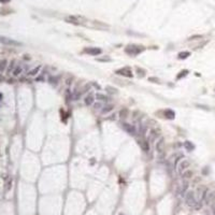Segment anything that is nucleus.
Masks as SVG:
<instances>
[{
    "label": "nucleus",
    "instance_id": "f257e3e1",
    "mask_svg": "<svg viewBox=\"0 0 215 215\" xmlns=\"http://www.w3.org/2000/svg\"><path fill=\"white\" fill-rule=\"evenodd\" d=\"M185 203L187 204L189 208H195L196 204H197V199H196V196H195V193L194 192H186L185 194Z\"/></svg>",
    "mask_w": 215,
    "mask_h": 215
},
{
    "label": "nucleus",
    "instance_id": "f03ea898",
    "mask_svg": "<svg viewBox=\"0 0 215 215\" xmlns=\"http://www.w3.org/2000/svg\"><path fill=\"white\" fill-rule=\"evenodd\" d=\"M142 51H144L143 46H139V45H129L126 47V53H128L131 56H136L140 54Z\"/></svg>",
    "mask_w": 215,
    "mask_h": 215
},
{
    "label": "nucleus",
    "instance_id": "7ed1b4c3",
    "mask_svg": "<svg viewBox=\"0 0 215 215\" xmlns=\"http://www.w3.org/2000/svg\"><path fill=\"white\" fill-rule=\"evenodd\" d=\"M0 43L5 45H10V46H17V45H21L22 43L18 42V41L14 40V39H11V38H8V37L5 36H0Z\"/></svg>",
    "mask_w": 215,
    "mask_h": 215
},
{
    "label": "nucleus",
    "instance_id": "20e7f679",
    "mask_svg": "<svg viewBox=\"0 0 215 215\" xmlns=\"http://www.w3.org/2000/svg\"><path fill=\"white\" fill-rule=\"evenodd\" d=\"M189 166H190V161L188 160V159L183 158L179 162V165H178V172H179L180 174H182L184 171H186L189 168Z\"/></svg>",
    "mask_w": 215,
    "mask_h": 215
},
{
    "label": "nucleus",
    "instance_id": "39448f33",
    "mask_svg": "<svg viewBox=\"0 0 215 215\" xmlns=\"http://www.w3.org/2000/svg\"><path fill=\"white\" fill-rule=\"evenodd\" d=\"M122 128L125 130L128 134H130V136H136V134H138L137 128H136L134 125L128 124V123H124V124H122Z\"/></svg>",
    "mask_w": 215,
    "mask_h": 215
},
{
    "label": "nucleus",
    "instance_id": "423d86ee",
    "mask_svg": "<svg viewBox=\"0 0 215 215\" xmlns=\"http://www.w3.org/2000/svg\"><path fill=\"white\" fill-rule=\"evenodd\" d=\"M156 151L159 155V158L164 157V152H165V139L160 138L156 143Z\"/></svg>",
    "mask_w": 215,
    "mask_h": 215
},
{
    "label": "nucleus",
    "instance_id": "0eeeda50",
    "mask_svg": "<svg viewBox=\"0 0 215 215\" xmlns=\"http://www.w3.org/2000/svg\"><path fill=\"white\" fill-rule=\"evenodd\" d=\"M26 69L27 66L25 63H18V65H16V67L14 69V71L12 72V74H13V76H19L26 71Z\"/></svg>",
    "mask_w": 215,
    "mask_h": 215
},
{
    "label": "nucleus",
    "instance_id": "6e6552de",
    "mask_svg": "<svg viewBox=\"0 0 215 215\" xmlns=\"http://www.w3.org/2000/svg\"><path fill=\"white\" fill-rule=\"evenodd\" d=\"M138 144H139V146L141 148V150L143 151V152H150V144H148V140H145L143 139V137L141 138V139L138 140Z\"/></svg>",
    "mask_w": 215,
    "mask_h": 215
},
{
    "label": "nucleus",
    "instance_id": "1a4fd4ad",
    "mask_svg": "<svg viewBox=\"0 0 215 215\" xmlns=\"http://www.w3.org/2000/svg\"><path fill=\"white\" fill-rule=\"evenodd\" d=\"M84 52L86 54L91 55V56H97V55H100L102 51L99 49V47H87V49H84Z\"/></svg>",
    "mask_w": 215,
    "mask_h": 215
},
{
    "label": "nucleus",
    "instance_id": "9d476101",
    "mask_svg": "<svg viewBox=\"0 0 215 215\" xmlns=\"http://www.w3.org/2000/svg\"><path fill=\"white\" fill-rule=\"evenodd\" d=\"M41 69H42V66H38V67H35L32 68V69H30L29 71H27V76H30V77H32V76H36L38 75L39 73H40Z\"/></svg>",
    "mask_w": 215,
    "mask_h": 215
},
{
    "label": "nucleus",
    "instance_id": "9b49d317",
    "mask_svg": "<svg viewBox=\"0 0 215 215\" xmlns=\"http://www.w3.org/2000/svg\"><path fill=\"white\" fill-rule=\"evenodd\" d=\"M116 74H120V75H124L127 76V77H130L132 76V73H131V70L129 68H123V69H120L116 71Z\"/></svg>",
    "mask_w": 215,
    "mask_h": 215
},
{
    "label": "nucleus",
    "instance_id": "f8f14e48",
    "mask_svg": "<svg viewBox=\"0 0 215 215\" xmlns=\"http://www.w3.org/2000/svg\"><path fill=\"white\" fill-rule=\"evenodd\" d=\"M215 200V193L214 192H211V193H206V198H204V202H206V204H211L212 202H214Z\"/></svg>",
    "mask_w": 215,
    "mask_h": 215
},
{
    "label": "nucleus",
    "instance_id": "ddd939ff",
    "mask_svg": "<svg viewBox=\"0 0 215 215\" xmlns=\"http://www.w3.org/2000/svg\"><path fill=\"white\" fill-rule=\"evenodd\" d=\"M84 102H85L86 105H93L95 103V97L93 94H88L87 96H85L84 98Z\"/></svg>",
    "mask_w": 215,
    "mask_h": 215
},
{
    "label": "nucleus",
    "instance_id": "4468645a",
    "mask_svg": "<svg viewBox=\"0 0 215 215\" xmlns=\"http://www.w3.org/2000/svg\"><path fill=\"white\" fill-rule=\"evenodd\" d=\"M8 65H9V63H8V60H7V59H2V60H0V74L7 71Z\"/></svg>",
    "mask_w": 215,
    "mask_h": 215
},
{
    "label": "nucleus",
    "instance_id": "2eb2a0df",
    "mask_svg": "<svg viewBox=\"0 0 215 215\" xmlns=\"http://www.w3.org/2000/svg\"><path fill=\"white\" fill-rule=\"evenodd\" d=\"M187 188H188V183L187 182H184V183L180 186L179 192H178V193L181 194L182 196H185V194H186V192H187Z\"/></svg>",
    "mask_w": 215,
    "mask_h": 215
},
{
    "label": "nucleus",
    "instance_id": "dca6fc26",
    "mask_svg": "<svg viewBox=\"0 0 215 215\" xmlns=\"http://www.w3.org/2000/svg\"><path fill=\"white\" fill-rule=\"evenodd\" d=\"M16 60H11V63L8 65V68H7V73L8 74H10V73H12V72L14 71V69H15V67H16Z\"/></svg>",
    "mask_w": 215,
    "mask_h": 215
},
{
    "label": "nucleus",
    "instance_id": "f3484780",
    "mask_svg": "<svg viewBox=\"0 0 215 215\" xmlns=\"http://www.w3.org/2000/svg\"><path fill=\"white\" fill-rule=\"evenodd\" d=\"M137 131H138V134H139L141 137H144L145 134H146V127H145L143 124H139V127H138Z\"/></svg>",
    "mask_w": 215,
    "mask_h": 215
},
{
    "label": "nucleus",
    "instance_id": "a211bd4d",
    "mask_svg": "<svg viewBox=\"0 0 215 215\" xmlns=\"http://www.w3.org/2000/svg\"><path fill=\"white\" fill-rule=\"evenodd\" d=\"M183 145H184V148H186V151H188V152H192V151L195 150V145H194L190 141H185Z\"/></svg>",
    "mask_w": 215,
    "mask_h": 215
},
{
    "label": "nucleus",
    "instance_id": "6ab92c4d",
    "mask_svg": "<svg viewBox=\"0 0 215 215\" xmlns=\"http://www.w3.org/2000/svg\"><path fill=\"white\" fill-rule=\"evenodd\" d=\"M165 116H166L167 118H169V120H173L175 117L174 111H172V110H166V111H165Z\"/></svg>",
    "mask_w": 215,
    "mask_h": 215
},
{
    "label": "nucleus",
    "instance_id": "aec40b11",
    "mask_svg": "<svg viewBox=\"0 0 215 215\" xmlns=\"http://www.w3.org/2000/svg\"><path fill=\"white\" fill-rule=\"evenodd\" d=\"M157 139V134L155 130H152L151 134H148V142H154Z\"/></svg>",
    "mask_w": 215,
    "mask_h": 215
},
{
    "label": "nucleus",
    "instance_id": "412c9836",
    "mask_svg": "<svg viewBox=\"0 0 215 215\" xmlns=\"http://www.w3.org/2000/svg\"><path fill=\"white\" fill-rule=\"evenodd\" d=\"M193 176V171H190V170H186V171H184L183 173H182V178H183L184 180H187V179H190Z\"/></svg>",
    "mask_w": 215,
    "mask_h": 215
},
{
    "label": "nucleus",
    "instance_id": "4be33fe9",
    "mask_svg": "<svg viewBox=\"0 0 215 215\" xmlns=\"http://www.w3.org/2000/svg\"><path fill=\"white\" fill-rule=\"evenodd\" d=\"M112 110H113V105H112V104H105V105L102 108L101 112H102L103 114H107V113H109L110 111H112Z\"/></svg>",
    "mask_w": 215,
    "mask_h": 215
},
{
    "label": "nucleus",
    "instance_id": "5701e85b",
    "mask_svg": "<svg viewBox=\"0 0 215 215\" xmlns=\"http://www.w3.org/2000/svg\"><path fill=\"white\" fill-rule=\"evenodd\" d=\"M96 98L98 99V100H100V101H108V100H109V98H108L105 95L100 94V93L96 94Z\"/></svg>",
    "mask_w": 215,
    "mask_h": 215
},
{
    "label": "nucleus",
    "instance_id": "b1692460",
    "mask_svg": "<svg viewBox=\"0 0 215 215\" xmlns=\"http://www.w3.org/2000/svg\"><path fill=\"white\" fill-rule=\"evenodd\" d=\"M188 56H190V53H189V52H181V53L178 55V58L185 59V58H187Z\"/></svg>",
    "mask_w": 215,
    "mask_h": 215
},
{
    "label": "nucleus",
    "instance_id": "393cba45",
    "mask_svg": "<svg viewBox=\"0 0 215 215\" xmlns=\"http://www.w3.org/2000/svg\"><path fill=\"white\" fill-rule=\"evenodd\" d=\"M188 74V71L187 70H183V71L180 72V74H178V79H182V77H184V76H186Z\"/></svg>",
    "mask_w": 215,
    "mask_h": 215
},
{
    "label": "nucleus",
    "instance_id": "a878e982",
    "mask_svg": "<svg viewBox=\"0 0 215 215\" xmlns=\"http://www.w3.org/2000/svg\"><path fill=\"white\" fill-rule=\"evenodd\" d=\"M104 107L101 102H97V103H94V108L95 110H100V109H102V108Z\"/></svg>",
    "mask_w": 215,
    "mask_h": 215
},
{
    "label": "nucleus",
    "instance_id": "bb28decb",
    "mask_svg": "<svg viewBox=\"0 0 215 215\" xmlns=\"http://www.w3.org/2000/svg\"><path fill=\"white\" fill-rule=\"evenodd\" d=\"M107 89H108V91L111 93V94H117V90L115 89V88L111 87V86H107Z\"/></svg>",
    "mask_w": 215,
    "mask_h": 215
},
{
    "label": "nucleus",
    "instance_id": "cd10ccee",
    "mask_svg": "<svg viewBox=\"0 0 215 215\" xmlns=\"http://www.w3.org/2000/svg\"><path fill=\"white\" fill-rule=\"evenodd\" d=\"M127 115H128V111H127L126 109L122 110V111H121V117H127Z\"/></svg>",
    "mask_w": 215,
    "mask_h": 215
},
{
    "label": "nucleus",
    "instance_id": "c85d7f7f",
    "mask_svg": "<svg viewBox=\"0 0 215 215\" xmlns=\"http://www.w3.org/2000/svg\"><path fill=\"white\" fill-rule=\"evenodd\" d=\"M11 0H0V2L1 3H8V2H10Z\"/></svg>",
    "mask_w": 215,
    "mask_h": 215
},
{
    "label": "nucleus",
    "instance_id": "c756f323",
    "mask_svg": "<svg viewBox=\"0 0 215 215\" xmlns=\"http://www.w3.org/2000/svg\"><path fill=\"white\" fill-rule=\"evenodd\" d=\"M150 81H155V82H158V80H157V79H155V77H151V79H150Z\"/></svg>",
    "mask_w": 215,
    "mask_h": 215
},
{
    "label": "nucleus",
    "instance_id": "7c9ffc66",
    "mask_svg": "<svg viewBox=\"0 0 215 215\" xmlns=\"http://www.w3.org/2000/svg\"><path fill=\"white\" fill-rule=\"evenodd\" d=\"M213 213H214V215H215V203H214V206H213Z\"/></svg>",
    "mask_w": 215,
    "mask_h": 215
},
{
    "label": "nucleus",
    "instance_id": "2f4dec72",
    "mask_svg": "<svg viewBox=\"0 0 215 215\" xmlns=\"http://www.w3.org/2000/svg\"><path fill=\"white\" fill-rule=\"evenodd\" d=\"M120 215H123V214H120Z\"/></svg>",
    "mask_w": 215,
    "mask_h": 215
}]
</instances>
